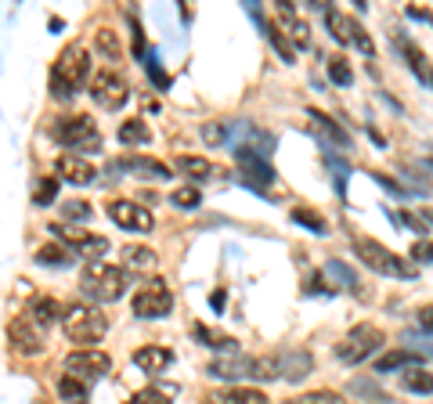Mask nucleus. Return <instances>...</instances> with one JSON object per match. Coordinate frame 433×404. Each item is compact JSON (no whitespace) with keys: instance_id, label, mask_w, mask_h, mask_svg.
Returning <instances> with one entry per match:
<instances>
[{"instance_id":"obj_1","label":"nucleus","mask_w":433,"mask_h":404,"mask_svg":"<svg viewBox=\"0 0 433 404\" xmlns=\"http://www.w3.org/2000/svg\"><path fill=\"white\" fill-rule=\"evenodd\" d=\"M87 76H90V58H87V51H84L79 44L66 47V51L58 55L55 69H51V98H55V102H73L76 94L84 90Z\"/></svg>"},{"instance_id":"obj_2","label":"nucleus","mask_w":433,"mask_h":404,"mask_svg":"<svg viewBox=\"0 0 433 404\" xmlns=\"http://www.w3.org/2000/svg\"><path fill=\"white\" fill-rule=\"evenodd\" d=\"M51 134H55V141H58V144L73 148V155H76V152L94 155V152H102V144H105V137H102V131H98V123H94V119L87 116V112L58 116V119H55V126H51Z\"/></svg>"},{"instance_id":"obj_3","label":"nucleus","mask_w":433,"mask_h":404,"mask_svg":"<svg viewBox=\"0 0 433 404\" xmlns=\"http://www.w3.org/2000/svg\"><path fill=\"white\" fill-rule=\"evenodd\" d=\"M79 293L94 303H116L126 293V267H112V264H87L79 274Z\"/></svg>"},{"instance_id":"obj_4","label":"nucleus","mask_w":433,"mask_h":404,"mask_svg":"<svg viewBox=\"0 0 433 404\" xmlns=\"http://www.w3.org/2000/svg\"><path fill=\"white\" fill-rule=\"evenodd\" d=\"M354 253H358V260L368 267V271H376V274H387V278H415L419 274V267L408 264L405 256H397L390 253L387 246H379V242L372 238H354Z\"/></svg>"},{"instance_id":"obj_5","label":"nucleus","mask_w":433,"mask_h":404,"mask_svg":"<svg viewBox=\"0 0 433 404\" xmlns=\"http://www.w3.org/2000/svg\"><path fill=\"white\" fill-rule=\"evenodd\" d=\"M61 325H66V336L73 343H98L108 332V318L102 311H94V307H87V303H76V307H66Z\"/></svg>"},{"instance_id":"obj_6","label":"nucleus","mask_w":433,"mask_h":404,"mask_svg":"<svg viewBox=\"0 0 433 404\" xmlns=\"http://www.w3.org/2000/svg\"><path fill=\"white\" fill-rule=\"evenodd\" d=\"M376 350H383V332L376 325H354L340 343H336V358L343 365H358V361H368Z\"/></svg>"},{"instance_id":"obj_7","label":"nucleus","mask_w":433,"mask_h":404,"mask_svg":"<svg viewBox=\"0 0 433 404\" xmlns=\"http://www.w3.org/2000/svg\"><path fill=\"white\" fill-rule=\"evenodd\" d=\"M90 98H94V105H102L105 112H116V108L126 105V98H131V87H126L123 76L102 69L98 76L90 79Z\"/></svg>"},{"instance_id":"obj_8","label":"nucleus","mask_w":433,"mask_h":404,"mask_svg":"<svg viewBox=\"0 0 433 404\" xmlns=\"http://www.w3.org/2000/svg\"><path fill=\"white\" fill-rule=\"evenodd\" d=\"M235 163H238V170L246 173L242 181H246L249 188H256V191H264V188H271V184L278 181L275 170H271V163H267L260 152H253L249 144H238V148H235Z\"/></svg>"},{"instance_id":"obj_9","label":"nucleus","mask_w":433,"mask_h":404,"mask_svg":"<svg viewBox=\"0 0 433 404\" xmlns=\"http://www.w3.org/2000/svg\"><path fill=\"white\" fill-rule=\"evenodd\" d=\"M325 26H329V33L340 40V44H354V47H361V55H368V58L376 55L372 37H368L365 29H361L354 19H350V15H343V11H329V15H325Z\"/></svg>"},{"instance_id":"obj_10","label":"nucleus","mask_w":433,"mask_h":404,"mask_svg":"<svg viewBox=\"0 0 433 404\" xmlns=\"http://www.w3.org/2000/svg\"><path fill=\"white\" fill-rule=\"evenodd\" d=\"M170 307H173V296L163 282H148L134 293V314L137 318H163V314H170Z\"/></svg>"},{"instance_id":"obj_11","label":"nucleus","mask_w":433,"mask_h":404,"mask_svg":"<svg viewBox=\"0 0 433 404\" xmlns=\"http://www.w3.org/2000/svg\"><path fill=\"white\" fill-rule=\"evenodd\" d=\"M51 235H58L61 242H66V246H73V253L87 256V260H94V264H98L102 256L108 253V238H102V235L79 231V228H61V224H55Z\"/></svg>"},{"instance_id":"obj_12","label":"nucleus","mask_w":433,"mask_h":404,"mask_svg":"<svg viewBox=\"0 0 433 404\" xmlns=\"http://www.w3.org/2000/svg\"><path fill=\"white\" fill-rule=\"evenodd\" d=\"M108 217L119 224V228L126 231H137V235H148L155 228V220L148 213V206H137L131 199H116V202H108Z\"/></svg>"},{"instance_id":"obj_13","label":"nucleus","mask_w":433,"mask_h":404,"mask_svg":"<svg viewBox=\"0 0 433 404\" xmlns=\"http://www.w3.org/2000/svg\"><path fill=\"white\" fill-rule=\"evenodd\" d=\"M108 368H112V358H108L105 350H73L69 358H66V372H69V376H79V379H87V383L105 376Z\"/></svg>"},{"instance_id":"obj_14","label":"nucleus","mask_w":433,"mask_h":404,"mask_svg":"<svg viewBox=\"0 0 433 404\" xmlns=\"http://www.w3.org/2000/svg\"><path fill=\"white\" fill-rule=\"evenodd\" d=\"M8 339H11V350H19L22 358H37L40 354V332L29 318H11L8 321Z\"/></svg>"},{"instance_id":"obj_15","label":"nucleus","mask_w":433,"mask_h":404,"mask_svg":"<svg viewBox=\"0 0 433 404\" xmlns=\"http://www.w3.org/2000/svg\"><path fill=\"white\" fill-rule=\"evenodd\" d=\"M275 361H278V379L282 383H303V376L314 368V358L307 350H278Z\"/></svg>"},{"instance_id":"obj_16","label":"nucleus","mask_w":433,"mask_h":404,"mask_svg":"<svg viewBox=\"0 0 433 404\" xmlns=\"http://www.w3.org/2000/svg\"><path fill=\"white\" fill-rule=\"evenodd\" d=\"M210 372L213 379H253L256 372V358H246V354H228V358H217L210 361Z\"/></svg>"},{"instance_id":"obj_17","label":"nucleus","mask_w":433,"mask_h":404,"mask_svg":"<svg viewBox=\"0 0 433 404\" xmlns=\"http://www.w3.org/2000/svg\"><path fill=\"white\" fill-rule=\"evenodd\" d=\"M61 318H66V307H61L58 300H51V296H33L29 300V321H33L37 329H47Z\"/></svg>"},{"instance_id":"obj_18","label":"nucleus","mask_w":433,"mask_h":404,"mask_svg":"<svg viewBox=\"0 0 433 404\" xmlns=\"http://www.w3.org/2000/svg\"><path fill=\"white\" fill-rule=\"evenodd\" d=\"M177 170L184 177H191V181H217V177H224V166H217L213 159H202V155H181Z\"/></svg>"},{"instance_id":"obj_19","label":"nucleus","mask_w":433,"mask_h":404,"mask_svg":"<svg viewBox=\"0 0 433 404\" xmlns=\"http://www.w3.org/2000/svg\"><path fill=\"white\" fill-rule=\"evenodd\" d=\"M206 404H271V401L264 390H253V386H228V390L210 394Z\"/></svg>"},{"instance_id":"obj_20","label":"nucleus","mask_w":433,"mask_h":404,"mask_svg":"<svg viewBox=\"0 0 433 404\" xmlns=\"http://www.w3.org/2000/svg\"><path fill=\"white\" fill-rule=\"evenodd\" d=\"M134 365L141 372H148V376H159V372H166L173 365V354L166 347H141L134 350Z\"/></svg>"},{"instance_id":"obj_21","label":"nucleus","mask_w":433,"mask_h":404,"mask_svg":"<svg viewBox=\"0 0 433 404\" xmlns=\"http://www.w3.org/2000/svg\"><path fill=\"white\" fill-rule=\"evenodd\" d=\"M58 173L66 177V181H73V184H90L94 177H98V170H94L87 159H79V155H61L58 159Z\"/></svg>"},{"instance_id":"obj_22","label":"nucleus","mask_w":433,"mask_h":404,"mask_svg":"<svg viewBox=\"0 0 433 404\" xmlns=\"http://www.w3.org/2000/svg\"><path fill=\"white\" fill-rule=\"evenodd\" d=\"M123 170H131V173H141V177H148V181H166L170 177V166L166 163H159V159H148V155H126Z\"/></svg>"},{"instance_id":"obj_23","label":"nucleus","mask_w":433,"mask_h":404,"mask_svg":"<svg viewBox=\"0 0 433 404\" xmlns=\"http://www.w3.org/2000/svg\"><path fill=\"white\" fill-rule=\"evenodd\" d=\"M423 365V354L419 350H390L383 354V358H376V372L383 376V372H397V368H419Z\"/></svg>"},{"instance_id":"obj_24","label":"nucleus","mask_w":433,"mask_h":404,"mask_svg":"<svg viewBox=\"0 0 433 404\" xmlns=\"http://www.w3.org/2000/svg\"><path fill=\"white\" fill-rule=\"evenodd\" d=\"M87 390H90V383L79 379V376H69V372L58 379V397L66 401V404H84V401H87Z\"/></svg>"},{"instance_id":"obj_25","label":"nucleus","mask_w":433,"mask_h":404,"mask_svg":"<svg viewBox=\"0 0 433 404\" xmlns=\"http://www.w3.org/2000/svg\"><path fill=\"white\" fill-rule=\"evenodd\" d=\"M282 33H289V40H293L296 47H311V29L307 22H300L296 19V11H282Z\"/></svg>"},{"instance_id":"obj_26","label":"nucleus","mask_w":433,"mask_h":404,"mask_svg":"<svg viewBox=\"0 0 433 404\" xmlns=\"http://www.w3.org/2000/svg\"><path fill=\"white\" fill-rule=\"evenodd\" d=\"M307 116L314 119V126H318V131H322L329 141H336V144H340V148H350V134L343 131V126L340 123H336V119H329V116H322V112H307Z\"/></svg>"},{"instance_id":"obj_27","label":"nucleus","mask_w":433,"mask_h":404,"mask_svg":"<svg viewBox=\"0 0 433 404\" xmlns=\"http://www.w3.org/2000/svg\"><path fill=\"white\" fill-rule=\"evenodd\" d=\"M401 390H408V394H433V372L408 368L405 376H401Z\"/></svg>"},{"instance_id":"obj_28","label":"nucleus","mask_w":433,"mask_h":404,"mask_svg":"<svg viewBox=\"0 0 433 404\" xmlns=\"http://www.w3.org/2000/svg\"><path fill=\"white\" fill-rule=\"evenodd\" d=\"M119 260H123L126 267H155L159 256H155V249H148V246H123Z\"/></svg>"},{"instance_id":"obj_29","label":"nucleus","mask_w":433,"mask_h":404,"mask_svg":"<svg viewBox=\"0 0 433 404\" xmlns=\"http://www.w3.org/2000/svg\"><path fill=\"white\" fill-rule=\"evenodd\" d=\"M94 47L102 51V58H105V61H119V58H123L119 37L112 33V29H98V33H94Z\"/></svg>"},{"instance_id":"obj_30","label":"nucleus","mask_w":433,"mask_h":404,"mask_svg":"<svg viewBox=\"0 0 433 404\" xmlns=\"http://www.w3.org/2000/svg\"><path fill=\"white\" fill-rule=\"evenodd\" d=\"M397 44H401V51H405V55H408V66H412V73H415V76H423V79H426V84H433V69H430V61H426V55H423V51H415V47H412V44L405 40V37H401Z\"/></svg>"},{"instance_id":"obj_31","label":"nucleus","mask_w":433,"mask_h":404,"mask_svg":"<svg viewBox=\"0 0 433 404\" xmlns=\"http://www.w3.org/2000/svg\"><path fill=\"white\" fill-rule=\"evenodd\" d=\"M148 126H144V119H126L119 126V141L123 144H131V148H137V144H148Z\"/></svg>"},{"instance_id":"obj_32","label":"nucleus","mask_w":433,"mask_h":404,"mask_svg":"<svg viewBox=\"0 0 433 404\" xmlns=\"http://www.w3.org/2000/svg\"><path fill=\"white\" fill-rule=\"evenodd\" d=\"M253 19H256V22H260V26H264V15H260V8H253ZM264 29H267V40H271V44H275V51L282 55V61H293V58H296V51H293V47H289V44H285V37H282V29H278V26H264Z\"/></svg>"},{"instance_id":"obj_33","label":"nucleus","mask_w":433,"mask_h":404,"mask_svg":"<svg viewBox=\"0 0 433 404\" xmlns=\"http://www.w3.org/2000/svg\"><path fill=\"white\" fill-rule=\"evenodd\" d=\"M37 260L47 264V267H69L73 256H69V249H61V246H55V242H47V246L37 249Z\"/></svg>"},{"instance_id":"obj_34","label":"nucleus","mask_w":433,"mask_h":404,"mask_svg":"<svg viewBox=\"0 0 433 404\" xmlns=\"http://www.w3.org/2000/svg\"><path fill=\"white\" fill-rule=\"evenodd\" d=\"M329 79H332L336 87H350V84H354V69H350V61L343 55L329 58Z\"/></svg>"},{"instance_id":"obj_35","label":"nucleus","mask_w":433,"mask_h":404,"mask_svg":"<svg viewBox=\"0 0 433 404\" xmlns=\"http://www.w3.org/2000/svg\"><path fill=\"white\" fill-rule=\"evenodd\" d=\"M293 220L303 224V228L314 231V235H325V217L314 213V209H307V206H296V209H293Z\"/></svg>"},{"instance_id":"obj_36","label":"nucleus","mask_w":433,"mask_h":404,"mask_svg":"<svg viewBox=\"0 0 433 404\" xmlns=\"http://www.w3.org/2000/svg\"><path fill=\"white\" fill-rule=\"evenodd\" d=\"M170 202L177 206V209H199V202H202V195H199V188H191V184H184V188H177L170 195Z\"/></svg>"},{"instance_id":"obj_37","label":"nucleus","mask_w":433,"mask_h":404,"mask_svg":"<svg viewBox=\"0 0 433 404\" xmlns=\"http://www.w3.org/2000/svg\"><path fill=\"white\" fill-rule=\"evenodd\" d=\"M195 336L202 339V343H210L213 350H217V347H224V354H235V350H238V343H235V339H228V336H220V332H210V329H202V325L195 329Z\"/></svg>"},{"instance_id":"obj_38","label":"nucleus","mask_w":433,"mask_h":404,"mask_svg":"<svg viewBox=\"0 0 433 404\" xmlns=\"http://www.w3.org/2000/svg\"><path fill=\"white\" fill-rule=\"evenodd\" d=\"M94 209L84 202V199H69V202H61V217L66 220H90Z\"/></svg>"},{"instance_id":"obj_39","label":"nucleus","mask_w":433,"mask_h":404,"mask_svg":"<svg viewBox=\"0 0 433 404\" xmlns=\"http://www.w3.org/2000/svg\"><path fill=\"white\" fill-rule=\"evenodd\" d=\"M289 404H343V397L332 394V390H314V394H303V397L289 401Z\"/></svg>"},{"instance_id":"obj_40","label":"nucleus","mask_w":433,"mask_h":404,"mask_svg":"<svg viewBox=\"0 0 433 404\" xmlns=\"http://www.w3.org/2000/svg\"><path fill=\"white\" fill-rule=\"evenodd\" d=\"M405 343H408V347H419L423 358H433V339H430L426 332H405Z\"/></svg>"},{"instance_id":"obj_41","label":"nucleus","mask_w":433,"mask_h":404,"mask_svg":"<svg viewBox=\"0 0 433 404\" xmlns=\"http://www.w3.org/2000/svg\"><path fill=\"white\" fill-rule=\"evenodd\" d=\"M126 404H170V397H166V394H159V390H152V386H148V390L134 394V397L126 401Z\"/></svg>"},{"instance_id":"obj_42","label":"nucleus","mask_w":433,"mask_h":404,"mask_svg":"<svg viewBox=\"0 0 433 404\" xmlns=\"http://www.w3.org/2000/svg\"><path fill=\"white\" fill-rule=\"evenodd\" d=\"M329 274H336L340 282H347L350 289H358V278H354V271H350L347 264H340V260H329Z\"/></svg>"},{"instance_id":"obj_43","label":"nucleus","mask_w":433,"mask_h":404,"mask_svg":"<svg viewBox=\"0 0 433 404\" xmlns=\"http://www.w3.org/2000/svg\"><path fill=\"white\" fill-rule=\"evenodd\" d=\"M415 321H419V332H430V336H433V303H430V307H419V311H415Z\"/></svg>"},{"instance_id":"obj_44","label":"nucleus","mask_w":433,"mask_h":404,"mask_svg":"<svg viewBox=\"0 0 433 404\" xmlns=\"http://www.w3.org/2000/svg\"><path fill=\"white\" fill-rule=\"evenodd\" d=\"M55 191H58V184H55V181H44V184L37 188V199H33V202H37V206H47V202L55 199Z\"/></svg>"},{"instance_id":"obj_45","label":"nucleus","mask_w":433,"mask_h":404,"mask_svg":"<svg viewBox=\"0 0 433 404\" xmlns=\"http://www.w3.org/2000/svg\"><path fill=\"white\" fill-rule=\"evenodd\" d=\"M412 256H415V260L433 264V242H415V246H412Z\"/></svg>"},{"instance_id":"obj_46","label":"nucleus","mask_w":433,"mask_h":404,"mask_svg":"<svg viewBox=\"0 0 433 404\" xmlns=\"http://www.w3.org/2000/svg\"><path fill=\"white\" fill-rule=\"evenodd\" d=\"M202 137L210 141V144H224V137H228V134H224V126H213V123H210V126H202Z\"/></svg>"},{"instance_id":"obj_47","label":"nucleus","mask_w":433,"mask_h":404,"mask_svg":"<svg viewBox=\"0 0 433 404\" xmlns=\"http://www.w3.org/2000/svg\"><path fill=\"white\" fill-rule=\"evenodd\" d=\"M405 224H412V228L419 231V235H426V224H423L419 217H415V213H405Z\"/></svg>"},{"instance_id":"obj_48","label":"nucleus","mask_w":433,"mask_h":404,"mask_svg":"<svg viewBox=\"0 0 433 404\" xmlns=\"http://www.w3.org/2000/svg\"><path fill=\"white\" fill-rule=\"evenodd\" d=\"M408 15H412V19H423V22H433V15H430V11H419V8H408Z\"/></svg>"},{"instance_id":"obj_49","label":"nucleus","mask_w":433,"mask_h":404,"mask_svg":"<svg viewBox=\"0 0 433 404\" xmlns=\"http://www.w3.org/2000/svg\"><path fill=\"white\" fill-rule=\"evenodd\" d=\"M210 303H213V311H220V307H224V293H213Z\"/></svg>"},{"instance_id":"obj_50","label":"nucleus","mask_w":433,"mask_h":404,"mask_svg":"<svg viewBox=\"0 0 433 404\" xmlns=\"http://www.w3.org/2000/svg\"><path fill=\"white\" fill-rule=\"evenodd\" d=\"M423 220H426V224H433V209H423Z\"/></svg>"}]
</instances>
